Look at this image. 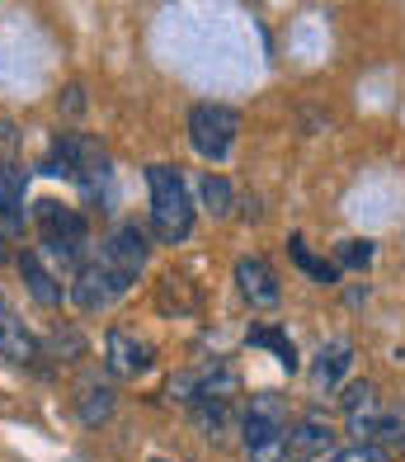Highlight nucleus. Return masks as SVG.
Masks as SVG:
<instances>
[{
	"label": "nucleus",
	"mask_w": 405,
	"mask_h": 462,
	"mask_svg": "<svg viewBox=\"0 0 405 462\" xmlns=\"http://www.w3.org/2000/svg\"><path fill=\"white\" fill-rule=\"evenodd\" d=\"M250 340H254V345H269V349H273V359H279L288 373L297 368V349H292V340H288V335H279L273 326H254V330H250Z\"/></svg>",
	"instance_id": "obj_15"
},
{
	"label": "nucleus",
	"mask_w": 405,
	"mask_h": 462,
	"mask_svg": "<svg viewBox=\"0 0 405 462\" xmlns=\"http://www.w3.org/2000/svg\"><path fill=\"white\" fill-rule=\"evenodd\" d=\"M194 420H198V430H203V434L217 439L222 425H226V406H222V402H198V406H194Z\"/></svg>",
	"instance_id": "obj_18"
},
{
	"label": "nucleus",
	"mask_w": 405,
	"mask_h": 462,
	"mask_svg": "<svg viewBox=\"0 0 405 462\" xmlns=\"http://www.w3.org/2000/svg\"><path fill=\"white\" fill-rule=\"evenodd\" d=\"M19 274H24V288L33 292L42 307H57V302H61V283L52 279V269L42 264L33 250H24V255H19Z\"/></svg>",
	"instance_id": "obj_10"
},
{
	"label": "nucleus",
	"mask_w": 405,
	"mask_h": 462,
	"mask_svg": "<svg viewBox=\"0 0 405 462\" xmlns=\"http://www.w3.org/2000/svg\"><path fill=\"white\" fill-rule=\"evenodd\" d=\"M241 444L250 462H288L292 457V415L288 402L273 392H260L241 415Z\"/></svg>",
	"instance_id": "obj_1"
},
{
	"label": "nucleus",
	"mask_w": 405,
	"mask_h": 462,
	"mask_svg": "<svg viewBox=\"0 0 405 462\" xmlns=\"http://www.w3.org/2000/svg\"><path fill=\"white\" fill-rule=\"evenodd\" d=\"M38 222H42V241L48 250L61 260V264H76L85 255V217L71 213V208H61L52 199L38 203Z\"/></svg>",
	"instance_id": "obj_5"
},
{
	"label": "nucleus",
	"mask_w": 405,
	"mask_h": 462,
	"mask_svg": "<svg viewBox=\"0 0 405 462\" xmlns=\"http://www.w3.org/2000/svg\"><path fill=\"white\" fill-rule=\"evenodd\" d=\"M104 364H109V373H118V377H137V373L152 368V345H146V340H133V335H123V330H114Z\"/></svg>",
	"instance_id": "obj_7"
},
{
	"label": "nucleus",
	"mask_w": 405,
	"mask_h": 462,
	"mask_svg": "<svg viewBox=\"0 0 405 462\" xmlns=\"http://www.w3.org/2000/svg\"><path fill=\"white\" fill-rule=\"evenodd\" d=\"M339 260H345V264H368V260H373V245H368V241H364V245L349 241V245H339Z\"/></svg>",
	"instance_id": "obj_21"
},
{
	"label": "nucleus",
	"mask_w": 405,
	"mask_h": 462,
	"mask_svg": "<svg viewBox=\"0 0 405 462\" xmlns=\"http://www.w3.org/2000/svg\"><path fill=\"white\" fill-rule=\"evenodd\" d=\"M71 298H76L80 311H99L104 302L114 298V288L104 283L99 264H80V269H76V279H71Z\"/></svg>",
	"instance_id": "obj_11"
},
{
	"label": "nucleus",
	"mask_w": 405,
	"mask_h": 462,
	"mask_svg": "<svg viewBox=\"0 0 405 462\" xmlns=\"http://www.w3.org/2000/svg\"><path fill=\"white\" fill-rule=\"evenodd\" d=\"M288 250H292V260L302 264L316 283H335V279H339V269H335V264H326V260H316L311 250H307V241H302V236H292V241H288Z\"/></svg>",
	"instance_id": "obj_16"
},
{
	"label": "nucleus",
	"mask_w": 405,
	"mask_h": 462,
	"mask_svg": "<svg viewBox=\"0 0 405 462\" xmlns=\"http://www.w3.org/2000/svg\"><path fill=\"white\" fill-rule=\"evenodd\" d=\"M198 189H203V208H207L212 217H226L231 213V199H236V194H231V184L222 175H207Z\"/></svg>",
	"instance_id": "obj_17"
},
{
	"label": "nucleus",
	"mask_w": 405,
	"mask_h": 462,
	"mask_svg": "<svg viewBox=\"0 0 405 462\" xmlns=\"http://www.w3.org/2000/svg\"><path fill=\"white\" fill-rule=\"evenodd\" d=\"M0 354H5L10 364H33L38 359V340L10 317L5 302H0Z\"/></svg>",
	"instance_id": "obj_9"
},
{
	"label": "nucleus",
	"mask_w": 405,
	"mask_h": 462,
	"mask_svg": "<svg viewBox=\"0 0 405 462\" xmlns=\"http://www.w3.org/2000/svg\"><path fill=\"white\" fill-rule=\"evenodd\" d=\"M335 462H382V448H373V444H358V448H349V453H339Z\"/></svg>",
	"instance_id": "obj_22"
},
{
	"label": "nucleus",
	"mask_w": 405,
	"mask_h": 462,
	"mask_svg": "<svg viewBox=\"0 0 405 462\" xmlns=\"http://www.w3.org/2000/svg\"><path fill=\"white\" fill-rule=\"evenodd\" d=\"M236 288H241V298L250 307H260V311L279 307V274H273L260 255H250V260L236 264Z\"/></svg>",
	"instance_id": "obj_6"
},
{
	"label": "nucleus",
	"mask_w": 405,
	"mask_h": 462,
	"mask_svg": "<svg viewBox=\"0 0 405 462\" xmlns=\"http://www.w3.org/2000/svg\"><path fill=\"white\" fill-rule=\"evenodd\" d=\"M0 222L10 231L24 226V171L19 165H0Z\"/></svg>",
	"instance_id": "obj_8"
},
{
	"label": "nucleus",
	"mask_w": 405,
	"mask_h": 462,
	"mask_svg": "<svg viewBox=\"0 0 405 462\" xmlns=\"http://www.w3.org/2000/svg\"><path fill=\"white\" fill-rule=\"evenodd\" d=\"M52 349H57V359H76V354L85 349L80 330H71V326H57V330H52Z\"/></svg>",
	"instance_id": "obj_19"
},
{
	"label": "nucleus",
	"mask_w": 405,
	"mask_h": 462,
	"mask_svg": "<svg viewBox=\"0 0 405 462\" xmlns=\"http://www.w3.org/2000/svg\"><path fill=\"white\" fill-rule=\"evenodd\" d=\"M349 364H354V354H349V345H345V340L326 345L321 354H316V364H311V377H316V387H335L339 377L349 373Z\"/></svg>",
	"instance_id": "obj_12"
},
{
	"label": "nucleus",
	"mask_w": 405,
	"mask_h": 462,
	"mask_svg": "<svg viewBox=\"0 0 405 462\" xmlns=\"http://www.w3.org/2000/svg\"><path fill=\"white\" fill-rule=\"evenodd\" d=\"M0 260H5V241H0Z\"/></svg>",
	"instance_id": "obj_23"
},
{
	"label": "nucleus",
	"mask_w": 405,
	"mask_h": 462,
	"mask_svg": "<svg viewBox=\"0 0 405 462\" xmlns=\"http://www.w3.org/2000/svg\"><path fill=\"white\" fill-rule=\"evenodd\" d=\"M330 425L326 420H302V425H292V457H316V453H330Z\"/></svg>",
	"instance_id": "obj_14"
},
{
	"label": "nucleus",
	"mask_w": 405,
	"mask_h": 462,
	"mask_svg": "<svg viewBox=\"0 0 405 462\" xmlns=\"http://www.w3.org/2000/svg\"><path fill=\"white\" fill-rule=\"evenodd\" d=\"M95 264H99L104 283H109V288H114V298H118V292L133 288V283H137V274L146 269V236H142V231H137L133 222L118 226L114 236L99 245V260H95Z\"/></svg>",
	"instance_id": "obj_3"
},
{
	"label": "nucleus",
	"mask_w": 405,
	"mask_h": 462,
	"mask_svg": "<svg viewBox=\"0 0 405 462\" xmlns=\"http://www.w3.org/2000/svg\"><path fill=\"white\" fill-rule=\"evenodd\" d=\"M146 184H152V231H156V241H165V245L189 241V231H194V203H189V189H184L179 171L152 165V171H146Z\"/></svg>",
	"instance_id": "obj_2"
},
{
	"label": "nucleus",
	"mask_w": 405,
	"mask_h": 462,
	"mask_svg": "<svg viewBox=\"0 0 405 462\" xmlns=\"http://www.w3.org/2000/svg\"><path fill=\"white\" fill-rule=\"evenodd\" d=\"M368 406H377V387H373V383H354V387L345 392V411L358 415V411H368Z\"/></svg>",
	"instance_id": "obj_20"
},
{
	"label": "nucleus",
	"mask_w": 405,
	"mask_h": 462,
	"mask_svg": "<svg viewBox=\"0 0 405 462\" xmlns=\"http://www.w3.org/2000/svg\"><path fill=\"white\" fill-rule=\"evenodd\" d=\"M156 462H161V457H156Z\"/></svg>",
	"instance_id": "obj_24"
},
{
	"label": "nucleus",
	"mask_w": 405,
	"mask_h": 462,
	"mask_svg": "<svg viewBox=\"0 0 405 462\" xmlns=\"http://www.w3.org/2000/svg\"><path fill=\"white\" fill-rule=\"evenodd\" d=\"M76 411L85 425H99V420L114 415V392L99 383V377H90V383H80V396H76Z\"/></svg>",
	"instance_id": "obj_13"
},
{
	"label": "nucleus",
	"mask_w": 405,
	"mask_h": 462,
	"mask_svg": "<svg viewBox=\"0 0 405 462\" xmlns=\"http://www.w3.org/2000/svg\"><path fill=\"white\" fill-rule=\"evenodd\" d=\"M236 128H241V118H236V109H226V104H194V109H189V142H194V152L207 156V161H222L231 152Z\"/></svg>",
	"instance_id": "obj_4"
}]
</instances>
